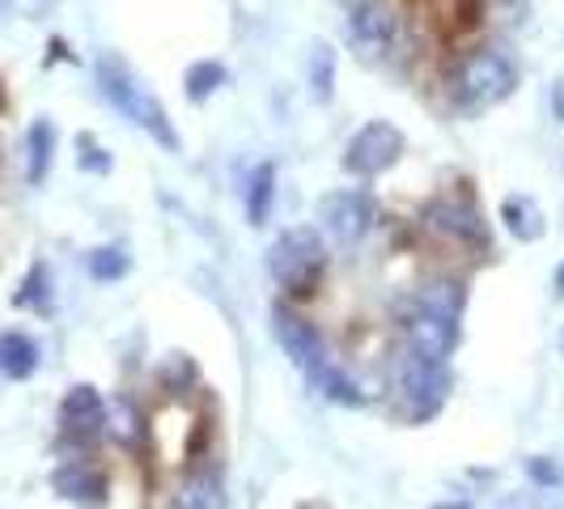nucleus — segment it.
Instances as JSON below:
<instances>
[{"label": "nucleus", "instance_id": "obj_1", "mask_svg": "<svg viewBox=\"0 0 564 509\" xmlns=\"http://www.w3.org/2000/svg\"><path fill=\"white\" fill-rule=\"evenodd\" d=\"M272 332H276V339H281L284 357L306 373V382H311L327 403H339V408H366V391H361V387L332 361V353H327L323 336H318L293 306H284V302L272 306Z\"/></svg>", "mask_w": 564, "mask_h": 509}, {"label": "nucleus", "instance_id": "obj_23", "mask_svg": "<svg viewBox=\"0 0 564 509\" xmlns=\"http://www.w3.org/2000/svg\"><path fill=\"white\" fill-rule=\"evenodd\" d=\"M77 166L89 170V174H111V153L98 144V137H89V132H82L77 137Z\"/></svg>", "mask_w": 564, "mask_h": 509}, {"label": "nucleus", "instance_id": "obj_26", "mask_svg": "<svg viewBox=\"0 0 564 509\" xmlns=\"http://www.w3.org/2000/svg\"><path fill=\"white\" fill-rule=\"evenodd\" d=\"M22 4H26V9L34 13V18H43V13H47V9L56 4V0H22Z\"/></svg>", "mask_w": 564, "mask_h": 509}, {"label": "nucleus", "instance_id": "obj_28", "mask_svg": "<svg viewBox=\"0 0 564 509\" xmlns=\"http://www.w3.org/2000/svg\"><path fill=\"white\" fill-rule=\"evenodd\" d=\"M433 509H467V501H442V506H433Z\"/></svg>", "mask_w": 564, "mask_h": 509}, {"label": "nucleus", "instance_id": "obj_4", "mask_svg": "<svg viewBox=\"0 0 564 509\" xmlns=\"http://www.w3.org/2000/svg\"><path fill=\"white\" fill-rule=\"evenodd\" d=\"M467 306V289L451 277L429 281L416 297V306L408 311V353L429 357V361H446L458 348V323Z\"/></svg>", "mask_w": 564, "mask_h": 509}, {"label": "nucleus", "instance_id": "obj_12", "mask_svg": "<svg viewBox=\"0 0 564 509\" xmlns=\"http://www.w3.org/2000/svg\"><path fill=\"white\" fill-rule=\"evenodd\" d=\"M52 488H56L64 501H73V506L82 509H98L107 506V476L98 472V467H89V463H64V467H56L52 472Z\"/></svg>", "mask_w": 564, "mask_h": 509}, {"label": "nucleus", "instance_id": "obj_31", "mask_svg": "<svg viewBox=\"0 0 564 509\" xmlns=\"http://www.w3.org/2000/svg\"><path fill=\"white\" fill-rule=\"evenodd\" d=\"M561 348H564V336H561Z\"/></svg>", "mask_w": 564, "mask_h": 509}, {"label": "nucleus", "instance_id": "obj_16", "mask_svg": "<svg viewBox=\"0 0 564 509\" xmlns=\"http://www.w3.org/2000/svg\"><path fill=\"white\" fill-rule=\"evenodd\" d=\"M39 369V344L22 332H4L0 336V373L4 378H13V382H22Z\"/></svg>", "mask_w": 564, "mask_h": 509}, {"label": "nucleus", "instance_id": "obj_9", "mask_svg": "<svg viewBox=\"0 0 564 509\" xmlns=\"http://www.w3.org/2000/svg\"><path fill=\"white\" fill-rule=\"evenodd\" d=\"M318 221L332 234V242L339 247H357L366 238L373 221H378V204L361 187H348V192H327L318 199Z\"/></svg>", "mask_w": 564, "mask_h": 509}, {"label": "nucleus", "instance_id": "obj_5", "mask_svg": "<svg viewBox=\"0 0 564 509\" xmlns=\"http://www.w3.org/2000/svg\"><path fill=\"white\" fill-rule=\"evenodd\" d=\"M268 272L289 297H311L327 272V242L314 226H293L268 251Z\"/></svg>", "mask_w": 564, "mask_h": 509}, {"label": "nucleus", "instance_id": "obj_11", "mask_svg": "<svg viewBox=\"0 0 564 509\" xmlns=\"http://www.w3.org/2000/svg\"><path fill=\"white\" fill-rule=\"evenodd\" d=\"M107 433V403L94 387H73L59 403V442L68 451H89Z\"/></svg>", "mask_w": 564, "mask_h": 509}, {"label": "nucleus", "instance_id": "obj_21", "mask_svg": "<svg viewBox=\"0 0 564 509\" xmlns=\"http://www.w3.org/2000/svg\"><path fill=\"white\" fill-rule=\"evenodd\" d=\"M13 306L39 311V314L52 306V277H47V263H34V268H30V277L22 281V289L13 293Z\"/></svg>", "mask_w": 564, "mask_h": 509}, {"label": "nucleus", "instance_id": "obj_6", "mask_svg": "<svg viewBox=\"0 0 564 509\" xmlns=\"http://www.w3.org/2000/svg\"><path fill=\"white\" fill-rule=\"evenodd\" d=\"M451 387L454 378L446 361H429V357L408 353L395 369V391H391V399H395V412L408 424H429L446 408Z\"/></svg>", "mask_w": 564, "mask_h": 509}, {"label": "nucleus", "instance_id": "obj_2", "mask_svg": "<svg viewBox=\"0 0 564 509\" xmlns=\"http://www.w3.org/2000/svg\"><path fill=\"white\" fill-rule=\"evenodd\" d=\"M94 77H98L102 98H107L128 123H137L149 141H158L166 153H178V149H183L178 132H174V119H170V111H166V102L141 82V73H137L128 59L102 52V56L94 59Z\"/></svg>", "mask_w": 564, "mask_h": 509}, {"label": "nucleus", "instance_id": "obj_22", "mask_svg": "<svg viewBox=\"0 0 564 509\" xmlns=\"http://www.w3.org/2000/svg\"><path fill=\"white\" fill-rule=\"evenodd\" d=\"M332 89H336V52L318 39V43L311 47V94L318 98V102H327Z\"/></svg>", "mask_w": 564, "mask_h": 509}, {"label": "nucleus", "instance_id": "obj_18", "mask_svg": "<svg viewBox=\"0 0 564 509\" xmlns=\"http://www.w3.org/2000/svg\"><path fill=\"white\" fill-rule=\"evenodd\" d=\"M272 199H276V166L259 162L247 178V221L251 226H263L272 217Z\"/></svg>", "mask_w": 564, "mask_h": 509}, {"label": "nucleus", "instance_id": "obj_30", "mask_svg": "<svg viewBox=\"0 0 564 509\" xmlns=\"http://www.w3.org/2000/svg\"><path fill=\"white\" fill-rule=\"evenodd\" d=\"M0 107H4V94H0Z\"/></svg>", "mask_w": 564, "mask_h": 509}, {"label": "nucleus", "instance_id": "obj_7", "mask_svg": "<svg viewBox=\"0 0 564 509\" xmlns=\"http://www.w3.org/2000/svg\"><path fill=\"white\" fill-rule=\"evenodd\" d=\"M403 158V132L387 119H369L361 132H352L344 144V170L352 178H378Z\"/></svg>", "mask_w": 564, "mask_h": 509}, {"label": "nucleus", "instance_id": "obj_3", "mask_svg": "<svg viewBox=\"0 0 564 509\" xmlns=\"http://www.w3.org/2000/svg\"><path fill=\"white\" fill-rule=\"evenodd\" d=\"M522 82V68L518 56L509 47H476L471 56H463L446 77V94H451V107L463 115H484L492 107H501L509 94Z\"/></svg>", "mask_w": 564, "mask_h": 509}, {"label": "nucleus", "instance_id": "obj_8", "mask_svg": "<svg viewBox=\"0 0 564 509\" xmlns=\"http://www.w3.org/2000/svg\"><path fill=\"white\" fill-rule=\"evenodd\" d=\"M344 34H348V47L357 52V59L382 64V59L391 56V47H395L399 22L382 0H357V4L348 9Z\"/></svg>", "mask_w": 564, "mask_h": 509}, {"label": "nucleus", "instance_id": "obj_17", "mask_svg": "<svg viewBox=\"0 0 564 509\" xmlns=\"http://www.w3.org/2000/svg\"><path fill=\"white\" fill-rule=\"evenodd\" d=\"M107 433L123 451H141L144 446V416L132 399H115L107 408Z\"/></svg>", "mask_w": 564, "mask_h": 509}, {"label": "nucleus", "instance_id": "obj_15", "mask_svg": "<svg viewBox=\"0 0 564 509\" xmlns=\"http://www.w3.org/2000/svg\"><path fill=\"white\" fill-rule=\"evenodd\" d=\"M52 158H56V128H52V119H34L26 132V178L34 187L47 178Z\"/></svg>", "mask_w": 564, "mask_h": 509}, {"label": "nucleus", "instance_id": "obj_13", "mask_svg": "<svg viewBox=\"0 0 564 509\" xmlns=\"http://www.w3.org/2000/svg\"><path fill=\"white\" fill-rule=\"evenodd\" d=\"M170 509H226V484L217 467H199L187 476V484L178 488Z\"/></svg>", "mask_w": 564, "mask_h": 509}, {"label": "nucleus", "instance_id": "obj_27", "mask_svg": "<svg viewBox=\"0 0 564 509\" xmlns=\"http://www.w3.org/2000/svg\"><path fill=\"white\" fill-rule=\"evenodd\" d=\"M531 472H535L539 480H547V484L556 480V472H552V467H547V463H531Z\"/></svg>", "mask_w": 564, "mask_h": 509}, {"label": "nucleus", "instance_id": "obj_24", "mask_svg": "<svg viewBox=\"0 0 564 509\" xmlns=\"http://www.w3.org/2000/svg\"><path fill=\"white\" fill-rule=\"evenodd\" d=\"M162 378H166V387L178 396V391H187L192 382H196V366H192V357H183V353H170L166 369H162Z\"/></svg>", "mask_w": 564, "mask_h": 509}, {"label": "nucleus", "instance_id": "obj_20", "mask_svg": "<svg viewBox=\"0 0 564 509\" xmlns=\"http://www.w3.org/2000/svg\"><path fill=\"white\" fill-rule=\"evenodd\" d=\"M85 268L94 281H123L132 272V254L123 247H98V251L85 254Z\"/></svg>", "mask_w": 564, "mask_h": 509}, {"label": "nucleus", "instance_id": "obj_14", "mask_svg": "<svg viewBox=\"0 0 564 509\" xmlns=\"http://www.w3.org/2000/svg\"><path fill=\"white\" fill-rule=\"evenodd\" d=\"M501 221H506V229L518 242H539V238L547 234L543 208H539L531 196H509L506 204H501Z\"/></svg>", "mask_w": 564, "mask_h": 509}, {"label": "nucleus", "instance_id": "obj_19", "mask_svg": "<svg viewBox=\"0 0 564 509\" xmlns=\"http://www.w3.org/2000/svg\"><path fill=\"white\" fill-rule=\"evenodd\" d=\"M183 85H187V98H192V102H208L221 85H229V73H226V64H217V59H196V64L183 73Z\"/></svg>", "mask_w": 564, "mask_h": 509}, {"label": "nucleus", "instance_id": "obj_29", "mask_svg": "<svg viewBox=\"0 0 564 509\" xmlns=\"http://www.w3.org/2000/svg\"><path fill=\"white\" fill-rule=\"evenodd\" d=\"M13 9V0H0V13H9Z\"/></svg>", "mask_w": 564, "mask_h": 509}, {"label": "nucleus", "instance_id": "obj_10", "mask_svg": "<svg viewBox=\"0 0 564 509\" xmlns=\"http://www.w3.org/2000/svg\"><path fill=\"white\" fill-rule=\"evenodd\" d=\"M424 226L433 229L437 238H446V242L488 251V221H484V213L467 196L433 199V204L424 208Z\"/></svg>", "mask_w": 564, "mask_h": 509}, {"label": "nucleus", "instance_id": "obj_25", "mask_svg": "<svg viewBox=\"0 0 564 509\" xmlns=\"http://www.w3.org/2000/svg\"><path fill=\"white\" fill-rule=\"evenodd\" d=\"M552 111H556V119H564V77L552 89Z\"/></svg>", "mask_w": 564, "mask_h": 509}]
</instances>
